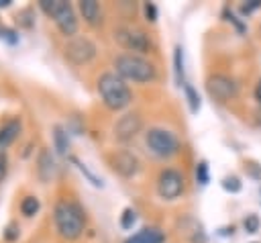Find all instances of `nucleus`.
Wrapping results in <instances>:
<instances>
[{
	"label": "nucleus",
	"mask_w": 261,
	"mask_h": 243,
	"mask_svg": "<svg viewBox=\"0 0 261 243\" xmlns=\"http://www.w3.org/2000/svg\"><path fill=\"white\" fill-rule=\"evenodd\" d=\"M6 174H8V157H6V153L2 151V153H0V182L6 178Z\"/></svg>",
	"instance_id": "nucleus-27"
},
{
	"label": "nucleus",
	"mask_w": 261,
	"mask_h": 243,
	"mask_svg": "<svg viewBox=\"0 0 261 243\" xmlns=\"http://www.w3.org/2000/svg\"><path fill=\"white\" fill-rule=\"evenodd\" d=\"M173 65H175V82L177 86H184V49L177 45L175 53H173Z\"/></svg>",
	"instance_id": "nucleus-17"
},
{
	"label": "nucleus",
	"mask_w": 261,
	"mask_h": 243,
	"mask_svg": "<svg viewBox=\"0 0 261 243\" xmlns=\"http://www.w3.org/2000/svg\"><path fill=\"white\" fill-rule=\"evenodd\" d=\"M206 90L210 94V98H214L216 102H228L232 98H237L239 94V84L224 74H214L206 80Z\"/></svg>",
	"instance_id": "nucleus-8"
},
{
	"label": "nucleus",
	"mask_w": 261,
	"mask_h": 243,
	"mask_svg": "<svg viewBox=\"0 0 261 243\" xmlns=\"http://www.w3.org/2000/svg\"><path fill=\"white\" fill-rule=\"evenodd\" d=\"M141 127H143L141 116L135 114V112H126V114H122L116 120V125H114V137L118 141H130L133 137H137V133L141 131Z\"/></svg>",
	"instance_id": "nucleus-11"
},
{
	"label": "nucleus",
	"mask_w": 261,
	"mask_h": 243,
	"mask_svg": "<svg viewBox=\"0 0 261 243\" xmlns=\"http://www.w3.org/2000/svg\"><path fill=\"white\" fill-rule=\"evenodd\" d=\"M184 92H186V98H188V102H190V110L192 112H198V108H200V96H198V92L194 90V86L192 84H184Z\"/></svg>",
	"instance_id": "nucleus-18"
},
{
	"label": "nucleus",
	"mask_w": 261,
	"mask_h": 243,
	"mask_svg": "<svg viewBox=\"0 0 261 243\" xmlns=\"http://www.w3.org/2000/svg\"><path fill=\"white\" fill-rule=\"evenodd\" d=\"M53 221H55V229L57 233L67 239L73 241L77 237H82L84 227H86V216L84 210L71 202V200H59L53 208Z\"/></svg>",
	"instance_id": "nucleus-1"
},
{
	"label": "nucleus",
	"mask_w": 261,
	"mask_h": 243,
	"mask_svg": "<svg viewBox=\"0 0 261 243\" xmlns=\"http://www.w3.org/2000/svg\"><path fill=\"white\" fill-rule=\"evenodd\" d=\"M222 188H224L226 192H232V194H237V192L241 190V182H239V178L230 176V178H224V180H222Z\"/></svg>",
	"instance_id": "nucleus-21"
},
{
	"label": "nucleus",
	"mask_w": 261,
	"mask_h": 243,
	"mask_svg": "<svg viewBox=\"0 0 261 243\" xmlns=\"http://www.w3.org/2000/svg\"><path fill=\"white\" fill-rule=\"evenodd\" d=\"M163 241H165L163 231H159L157 227H143L139 233L128 237L124 243H163Z\"/></svg>",
	"instance_id": "nucleus-13"
},
{
	"label": "nucleus",
	"mask_w": 261,
	"mask_h": 243,
	"mask_svg": "<svg viewBox=\"0 0 261 243\" xmlns=\"http://www.w3.org/2000/svg\"><path fill=\"white\" fill-rule=\"evenodd\" d=\"M63 55L73 65H84L96 57V45L88 37H71L63 47Z\"/></svg>",
	"instance_id": "nucleus-7"
},
{
	"label": "nucleus",
	"mask_w": 261,
	"mask_h": 243,
	"mask_svg": "<svg viewBox=\"0 0 261 243\" xmlns=\"http://www.w3.org/2000/svg\"><path fill=\"white\" fill-rule=\"evenodd\" d=\"M114 67H116V74L122 78V80H133V82H139V84H147V82H153L157 78V69L155 65L137 55V53H122L114 59Z\"/></svg>",
	"instance_id": "nucleus-3"
},
{
	"label": "nucleus",
	"mask_w": 261,
	"mask_h": 243,
	"mask_svg": "<svg viewBox=\"0 0 261 243\" xmlns=\"http://www.w3.org/2000/svg\"><path fill=\"white\" fill-rule=\"evenodd\" d=\"M55 169H57V165H55V159H53L51 151H49V149H43V151L39 153V159H37L39 178L47 182V180H51V178L55 176Z\"/></svg>",
	"instance_id": "nucleus-14"
},
{
	"label": "nucleus",
	"mask_w": 261,
	"mask_h": 243,
	"mask_svg": "<svg viewBox=\"0 0 261 243\" xmlns=\"http://www.w3.org/2000/svg\"><path fill=\"white\" fill-rule=\"evenodd\" d=\"M53 137H55V147H57V151H59V153H65V151L69 149L67 133H65L61 127H55V133H53Z\"/></svg>",
	"instance_id": "nucleus-19"
},
{
	"label": "nucleus",
	"mask_w": 261,
	"mask_h": 243,
	"mask_svg": "<svg viewBox=\"0 0 261 243\" xmlns=\"http://www.w3.org/2000/svg\"><path fill=\"white\" fill-rule=\"evenodd\" d=\"M145 143L151 149V153H155L157 157H171L179 151V141L177 137L161 127H153L145 133Z\"/></svg>",
	"instance_id": "nucleus-5"
},
{
	"label": "nucleus",
	"mask_w": 261,
	"mask_h": 243,
	"mask_svg": "<svg viewBox=\"0 0 261 243\" xmlns=\"http://www.w3.org/2000/svg\"><path fill=\"white\" fill-rule=\"evenodd\" d=\"M39 208H41V202H39V198L37 196H24L22 198V202H20V212L24 214V216H35L37 212H39Z\"/></svg>",
	"instance_id": "nucleus-16"
},
{
	"label": "nucleus",
	"mask_w": 261,
	"mask_h": 243,
	"mask_svg": "<svg viewBox=\"0 0 261 243\" xmlns=\"http://www.w3.org/2000/svg\"><path fill=\"white\" fill-rule=\"evenodd\" d=\"M98 94H100L104 106L110 110H122L133 102L130 88L114 71H106L98 78Z\"/></svg>",
	"instance_id": "nucleus-2"
},
{
	"label": "nucleus",
	"mask_w": 261,
	"mask_h": 243,
	"mask_svg": "<svg viewBox=\"0 0 261 243\" xmlns=\"http://www.w3.org/2000/svg\"><path fill=\"white\" fill-rule=\"evenodd\" d=\"M10 6V0H0V8H8Z\"/></svg>",
	"instance_id": "nucleus-31"
},
{
	"label": "nucleus",
	"mask_w": 261,
	"mask_h": 243,
	"mask_svg": "<svg viewBox=\"0 0 261 243\" xmlns=\"http://www.w3.org/2000/svg\"><path fill=\"white\" fill-rule=\"evenodd\" d=\"M135 223H137V212L133 208H124V212L120 216V227L122 229H133Z\"/></svg>",
	"instance_id": "nucleus-20"
},
{
	"label": "nucleus",
	"mask_w": 261,
	"mask_h": 243,
	"mask_svg": "<svg viewBox=\"0 0 261 243\" xmlns=\"http://www.w3.org/2000/svg\"><path fill=\"white\" fill-rule=\"evenodd\" d=\"M196 180L204 186V184H208V165H206V161H200L198 165H196Z\"/></svg>",
	"instance_id": "nucleus-22"
},
{
	"label": "nucleus",
	"mask_w": 261,
	"mask_h": 243,
	"mask_svg": "<svg viewBox=\"0 0 261 243\" xmlns=\"http://www.w3.org/2000/svg\"><path fill=\"white\" fill-rule=\"evenodd\" d=\"M4 235H6V239H8V241H14V239H16V237H18V227H16V225H14V223H10V225H8V229H6V233H4Z\"/></svg>",
	"instance_id": "nucleus-28"
},
{
	"label": "nucleus",
	"mask_w": 261,
	"mask_h": 243,
	"mask_svg": "<svg viewBox=\"0 0 261 243\" xmlns=\"http://www.w3.org/2000/svg\"><path fill=\"white\" fill-rule=\"evenodd\" d=\"M75 163H77V167H80V169H82V172L92 180V184H94V186H102V180H98V178H96V176H94V174H92V172H90L82 161H77V159H75Z\"/></svg>",
	"instance_id": "nucleus-26"
},
{
	"label": "nucleus",
	"mask_w": 261,
	"mask_h": 243,
	"mask_svg": "<svg viewBox=\"0 0 261 243\" xmlns=\"http://www.w3.org/2000/svg\"><path fill=\"white\" fill-rule=\"evenodd\" d=\"M145 16H147V20H151V22L157 20V6H155L153 2H147V4H145Z\"/></svg>",
	"instance_id": "nucleus-25"
},
{
	"label": "nucleus",
	"mask_w": 261,
	"mask_h": 243,
	"mask_svg": "<svg viewBox=\"0 0 261 243\" xmlns=\"http://www.w3.org/2000/svg\"><path fill=\"white\" fill-rule=\"evenodd\" d=\"M20 129H22V125H20L18 118H10V120H6V123L0 127V153L18 137Z\"/></svg>",
	"instance_id": "nucleus-12"
},
{
	"label": "nucleus",
	"mask_w": 261,
	"mask_h": 243,
	"mask_svg": "<svg viewBox=\"0 0 261 243\" xmlns=\"http://www.w3.org/2000/svg\"><path fill=\"white\" fill-rule=\"evenodd\" d=\"M0 39H4V41L10 43V45L18 43V35H16V31H12V29H8V27H0Z\"/></svg>",
	"instance_id": "nucleus-24"
},
{
	"label": "nucleus",
	"mask_w": 261,
	"mask_h": 243,
	"mask_svg": "<svg viewBox=\"0 0 261 243\" xmlns=\"http://www.w3.org/2000/svg\"><path fill=\"white\" fill-rule=\"evenodd\" d=\"M259 6H261V0H251L249 4H245V6H243V12H251V10L259 8Z\"/></svg>",
	"instance_id": "nucleus-29"
},
{
	"label": "nucleus",
	"mask_w": 261,
	"mask_h": 243,
	"mask_svg": "<svg viewBox=\"0 0 261 243\" xmlns=\"http://www.w3.org/2000/svg\"><path fill=\"white\" fill-rule=\"evenodd\" d=\"M259 227H261V221H259L257 214H249V216L245 218V229H247V233H257Z\"/></svg>",
	"instance_id": "nucleus-23"
},
{
	"label": "nucleus",
	"mask_w": 261,
	"mask_h": 243,
	"mask_svg": "<svg viewBox=\"0 0 261 243\" xmlns=\"http://www.w3.org/2000/svg\"><path fill=\"white\" fill-rule=\"evenodd\" d=\"M80 12H82L84 20L88 25H92V27H98L102 22V8L94 0H82L80 2Z\"/></svg>",
	"instance_id": "nucleus-15"
},
{
	"label": "nucleus",
	"mask_w": 261,
	"mask_h": 243,
	"mask_svg": "<svg viewBox=\"0 0 261 243\" xmlns=\"http://www.w3.org/2000/svg\"><path fill=\"white\" fill-rule=\"evenodd\" d=\"M39 8L47 16L53 18V22L61 31V35L71 39L77 33V16H75L73 6L69 2H63V0H39Z\"/></svg>",
	"instance_id": "nucleus-4"
},
{
	"label": "nucleus",
	"mask_w": 261,
	"mask_h": 243,
	"mask_svg": "<svg viewBox=\"0 0 261 243\" xmlns=\"http://www.w3.org/2000/svg\"><path fill=\"white\" fill-rule=\"evenodd\" d=\"M114 41L124 47L126 51H137V53H147L151 49V39L145 31L137 27H118L114 29Z\"/></svg>",
	"instance_id": "nucleus-6"
},
{
	"label": "nucleus",
	"mask_w": 261,
	"mask_h": 243,
	"mask_svg": "<svg viewBox=\"0 0 261 243\" xmlns=\"http://www.w3.org/2000/svg\"><path fill=\"white\" fill-rule=\"evenodd\" d=\"M184 182L186 180H184L181 172H177L173 167H167L157 178V194L163 200H175L184 192Z\"/></svg>",
	"instance_id": "nucleus-9"
},
{
	"label": "nucleus",
	"mask_w": 261,
	"mask_h": 243,
	"mask_svg": "<svg viewBox=\"0 0 261 243\" xmlns=\"http://www.w3.org/2000/svg\"><path fill=\"white\" fill-rule=\"evenodd\" d=\"M108 161H110L112 169H114L116 174H120L122 178H133V176H137L139 169H141L139 157H137L135 153H130V151H116V153H112V155L108 157Z\"/></svg>",
	"instance_id": "nucleus-10"
},
{
	"label": "nucleus",
	"mask_w": 261,
	"mask_h": 243,
	"mask_svg": "<svg viewBox=\"0 0 261 243\" xmlns=\"http://www.w3.org/2000/svg\"><path fill=\"white\" fill-rule=\"evenodd\" d=\"M255 100L261 104V80L257 82V86H255Z\"/></svg>",
	"instance_id": "nucleus-30"
}]
</instances>
